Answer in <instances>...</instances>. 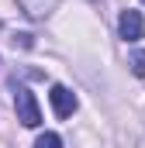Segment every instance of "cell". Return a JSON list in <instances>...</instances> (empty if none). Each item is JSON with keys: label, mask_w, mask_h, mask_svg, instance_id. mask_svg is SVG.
Wrapping results in <instances>:
<instances>
[{"label": "cell", "mask_w": 145, "mask_h": 148, "mask_svg": "<svg viewBox=\"0 0 145 148\" xmlns=\"http://www.w3.org/2000/svg\"><path fill=\"white\" fill-rule=\"evenodd\" d=\"M14 110H17V121L24 127H38L41 124V107H38L35 93L24 90V86H17V93H14Z\"/></svg>", "instance_id": "obj_1"}, {"label": "cell", "mask_w": 145, "mask_h": 148, "mask_svg": "<svg viewBox=\"0 0 145 148\" xmlns=\"http://www.w3.org/2000/svg\"><path fill=\"white\" fill-rule=\"evenodd\" d=\"M117 35L124 38V41H131V45H135V41L145 35L142 14H138V10H131V7H128V10H121V17H117Z\"/></svg>", "instance_id": "obj_2"}, {"label": "cell", "mask_w": 145, "mask_h": 148, "mask_svg": "<svg viewBox=\"0 0 145 148\" xmlns=\"http://www.w3.org/2000/svg\"><path fill=\"white\" fill-rule=\"evenodd\" d=\"M48 100H52L55 117H72V114H76V93H72L69 86H62V83H55V86L48 90Z\"/></svg>", "instance_id": "obj_3"}, {"label": "cell", "mask_w": 145, "mask_h": 148, "mask_svg": "<svg viewBox=\"0 0 145 148\" xmlns=\"http://www.w3.org/2000/svg\"><path fill=\"white\" fill-rule=\"evenodd\" d=\"M128 66H131V73H135V76H145V48H135V52H131Z\"/></svg>", "instance_id": "obj_4"}, {"label": "cell", "mask_w": 145, "mask_h": 148, "mask_svg": "<svg viewBox=\"0 0 145 148\" xmlns=\"http://www.w3.org/2000/svg\"><path fill=\"white\" fill-rule=\"evenodd\" d=\"M35 148H62V138H59L55 131H45V134L35 141Z\"/></svg>", "instance_id": "obj_5"}, {"label": "cell", "mask_w": 145, "mask_h": 148, "mask_svg": "<svg viewBox=\"0 0 145 148\" xmlns=\"http://www.w3.org/2000/svg\"><path fill=\"white\" fill-rule=\"evenodd\" d=\"M142 3H145V0H142Z\"/></svg>", "instance_id": "obj_6"}]
</instances>
